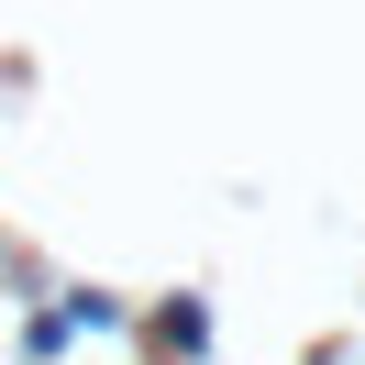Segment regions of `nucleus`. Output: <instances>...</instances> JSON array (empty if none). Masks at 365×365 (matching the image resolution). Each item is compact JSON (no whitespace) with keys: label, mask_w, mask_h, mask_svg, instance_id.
I'll return each mask as SVG.
<instances>
[]
</instances>
